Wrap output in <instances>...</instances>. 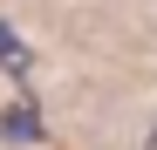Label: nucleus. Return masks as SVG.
Returning <instances> with one entry per match:
<instances>
[{"label":"nucleus","mask_w":157,"mask_h":150,"mask_svg":"<svg viewBox=\"0 0 157 150\" xmlns=\"http://www.w3.org/2000/svg\"><path fill=\"white\" fill-rule=\"evenodd\" d=\"M144 150H157V130H150V137H144Z\"/></svg>","instance_id":"1"}]
</instances>
